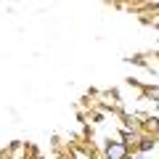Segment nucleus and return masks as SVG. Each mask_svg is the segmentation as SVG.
<instances>
[{
    "label": "nucleus",
    "mask_w": 159,
    "mask_h": 159,
    "mask_svg": "<svg viewBox=\"0 0 159 159\" xmlns=\"http://www.w3.org/2000/svg\"><path fill=\"white\" fill-rule=\"evenodd\" d=\"M125 143H111V146H109V159H122L125 157Z\"/></svg>",
    "instance_id": "1"
}]
</instances>
